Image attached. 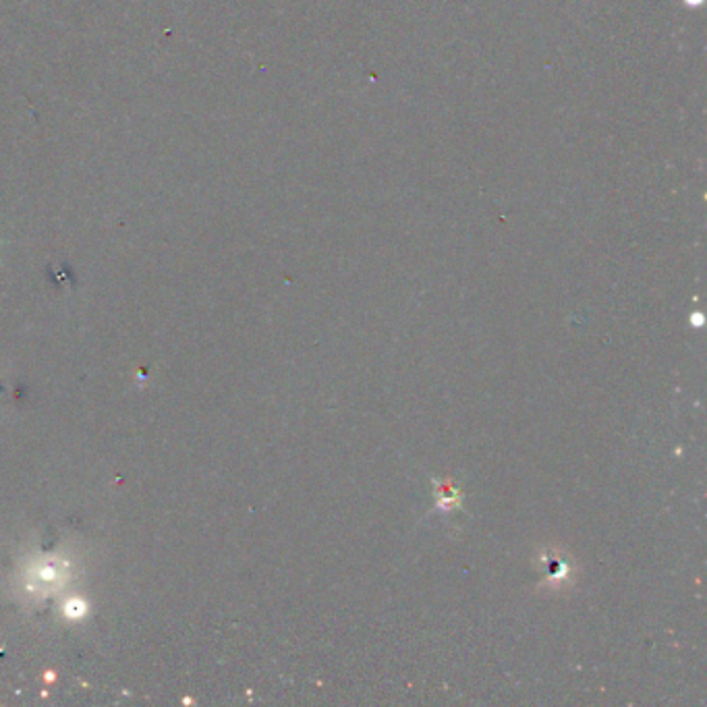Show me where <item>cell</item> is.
Instances as JSON below:
<instances>
[{
  "instance_id": "1",
  "label": "cell",
  "mask_w": 707,
  "mask_h": 707,
  "mask_svg": "<svg viewBox=\"0 0 707 707\" xmlns=\"http://www.w3.org/2000/svg\"><path fill=\"white\" fill-rule=\"evenodd\" d=\"M436 496H438V511H452L450 506H461V496L455 488H450L448 484L436 482Z\"/></svg>"
}]
</instances>
